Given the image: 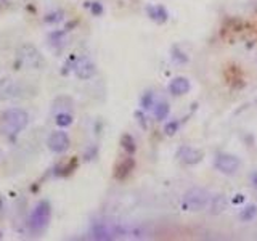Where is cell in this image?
I'll use <instances>...</instances> for the list:
<instances>
[{"instance_id":"obj_1","label":"cell","mask_w":257,"mask_h":241,"mask_svg":"<svg viewBox=\"0 0 257 241\" xmlns=\"http://www.w3.org/2000/svg\"><path fill=\"white\" fill-rule=\"evenodd\" d=\"M29 122V114L22 108H8L0 116V134L8 140H14Z\"/></svg>"},{"instance_id":"obj_2","label":"cell","mask_w":257,"mask_h":241,"mask_svg":"<svg viewBox=\"0 0 257 241\" xmlns=\"http://www.w3.org/2000/svg\"><path fill=\"white\" fill-rule=\"evenodd\" d=\"M52 219V206L47 199H42L36 204L31 215H29V231L32 235H42L47 230Z\"/></svg>"},{"instance_id":"obj_3","label":"cell","mask_w":257,"mask_h":241,"mask_svg":"<svg viewBox=\"0 0 257 241\" xmlns=\"http://www.w3.org/2000/svg\"><path fill=\"white\" fill-rule=\"evenodd\" d=\"M209 199L210 196L208 190L201 188V186H193V188L185 191L184 199H182V207L190 212H200L208 207Z\"/></svg>"},{"instance_id":"obj_4","label":"cell","mask_w":257,"mask_h":241,"mask_svg":"<svg viewBox=\"0 0 257 241\" xmlns=\"http://www.w3.org/2000/svg\"><path fill=\"white\" fill-rule=\"evenodd\" d=\"M16 66H28L32 69H42L45 66V58L42 57V53L36 49L34 45L26 44L20 47L18 50V60Z\"/></svg>"},{"instance_id":"obj_5","label":"cell","mask_w":257,"mask_h":241,"mask_svg":"<svg viewBox=\"0 0 257 241\" xmlns=\"http://www.w3.org/2000/svg\"><path fill=\"white\" fill-rule=\"evenodd\" d=\"M214 166L218 172H222L225 175H233L240 170L241 161L235 156V154L220 153V154H217V158L214 161Z\"/></svg>"},{"instance_id":"obj_6","label":"cell","mask_w":257,"mask_h":241,"mask_svg":"<svg viewBox=\"0 0 257 241\" xmlns=\"http://www.w3.org/2000/svg\"><path fill=\"white\" fill-rule=\"evenodd\" d=\"M47 146L52 153L55 154H63L70 150L71 146V138L68 135V132L64 130H56V132H52L47 138Z\"/></svg>"},{"instance_id":"obj_7","label":"cell","mask_w":257,"mask_h":241,"mask_svg":"<svg viewBox=\"0 0 257 241\" xmlns=\"http://www.w3.org/2000/svg\"><path fill=\"white\" fill-rule=\"evenodd\" d=\"M177 159L185 166H194L198 162L202 161L204 153L198 148H193V146H180L177 150Z\"/></svg>"},{"instance_id":"obj_8","label":"cell","mask_w":257,"mask_h":241,"mask_svg":"<svg viewBox=\"0 0 257 241\" xmlns=\"http://www.w3.org/2000/svg\"><path fill=\"white\" fill-rule=\"evenodd\" d=\"M22 87L16 82L10 79V77H4L0 79V102H6V100L21 97Z\"/></svg>"},{"instance_id":"obj_9","label":"cell","mask_w":257,"mask_h":241,"mask_svg":"<svg viewBox=\"0 0 257 241\" xmlns=\"http://www.w3.org/2000/svg\"><path fill=\"white\" fill-rule=\"evenodd\" d=\"M72 69H74L76 76L82 81L90 79V77H94V74L96 73L95 63L88 57H80V58L76 60L74 65H72Z\"/></svg>"},{"instance_id":"obj_10","label":"cell","mask_w":257,"mask_h":241,"mask_svg":"<svg viewBox=\"0 0 257 241\" xmlns=\"http://www.w3.org/2000/svg\"><path fill=\"white\" fill-rule=\"evenodd\" d=\"M90 233H92V238H95L98 241H108L116 236V231L104 222H94L92 228H90Z\"/></svg>"},{"instance_id":"obj_11","label":"cell","mask_w":257,"mask_h":241,"mask_svg":"<svg viewBox=\"0 0 257 241\" xmlns=\"http://www.w3.org/2000/svg\"><path fill=\"white\" fill-rule=\"evenodd\" d=\"M190 89H192L190 81H188L186 77H182V76H178V77H176V79H172L170 84H169V92L172 93V95H176V97L185 95V93L190 92Z\"/></svg>"},{"instance_id":"obj_12","label":"cell","mask_w":257,"mask_h":241,"mask_svg":"<svg viewBox=\"0 0 257 241\" xmlns=\"http://www.w3.org/2000/svg\"><path fill=\"white\" fill-rule=\"evenodd\" d=\"M208 207H209L208 211L210 214L218 215V214H222L226 207H228V199H226L225 195H214V196H210Z\"/></svg>"},{"instance_id":"obj_13","label":"cell","mask_w":257,"mask_h":241,"mask_svg":"<svg viewBox=\"0 0 257 241\" xmlns=\"http://www.w3.org/2000/svg\"><path fill=\"white\" fill-rule=\"evenodd\" d=\"M134 166H135V162H134L132 158H126V159H122L120 162H118V166H116V169H114V177L119 178V180H124L126 177L130 175Z\"/></svg>"},{"instance_id":"obj_14","label":"cell","mask_w":257,"mask_h":241,"mask_svg":"<svg viewBox=\"0 0 257 241\" xmlns=\"http://www.w3.org/2000/svg\"><path fill=\"white\" fill-rule=\"evenodd\" d=\"M146 12H148V17L153 21L160 23V25L169 20V13H168V10H166L162 5H151V7H148V9H146Z\"/></svg>"},{"instance_id":"obj_15","label":"cell","mask_w":257,"mask_h":241,"mask_svg":"<svg viewBox=\"0 0 257 241\" xmlns=\"http://www.w3.org/2000/svg\"><path fill=\"white\" fill-rule=\"evenodd\" d=\"M66 29H60V31H52L48 34V44L54 47H62L66 42Z\"/></svg>"},{"instance_id":"obj_16","label":"cell","mask_w":257,"mask_h":241,"mask_svg":"<svg viewBox=\"0 0 257 241\" xmlns=\"http://www.w3.org/2000/svg\"><path fill=\"white\" fill-rule=\"evenodd\" d=\"M74 122V118H72V114L71 113H68V111H60L55 114V124L60 127V129H66V127H70L71 124Z\"/></svg>"},{"instance_id":"obj_17","label":"cell","mask_w":257,"mask_h":241,"mask_svg":"<svg viewBox=\"0 0 257 241\" xmlns=\"http://www.w3.org/2000/svg\"><path fill=\"white\" fill-rule=\"evenodd\" d=\"M169 105L166 103V102H158L154 105V116H156V119L158 121H164V119H168V116H169Z\"/></svg>"},{"instance_id":"obj_18","label":"cell","mask_w":257,"mask_h":241,"mask_svg":"<svg viewBox=\"0 0 257 241\" xmlns=\"http://www.w3.org/2000/svg\"><path fill=\"white\" fill-rule=\"evenodd\" d=\"M120 145H122V148L128 153V154H134L135 150H137V146H135V140L132 135H122V138H120Z\"/></svg>"},{"instance_id":"obj_19","label":"cell","mask_w":257,"mask_h":241,"mask_svg":"<svg viewBox=\"0 0 257 241\" xmlns=\"http://www.w3.org/2000/svg\"><path fill=\"white\" fill-rule=\"evenodd\" d=\"M256 214H257V207L254 206V204H251V206H248L246 209H243V212H241V219H243L244 222H249V220H252L254 217H256Z\"/></svg>"},{"instance_id":"obj_20","label":"cell","mask_w":257,"mask_h":241,"mask_svg":"<svg viewBox=\"0 0 257 241\" xmlns=\"http://www.w3.org/2000/svg\"><path fill=\"white\" fill-rule=\"evenodd\" d=\"M63 20V12H52V13H47L45 15L44 21L48 23V25H55V23L62 21Z\"/></svg>"},{"instance_id":"obj_21","label":"cell","mask_w":257,"mask_h":241,"mask_svg":"<svg viewBox=\"0 0 257 241\" xmlns=\"http://www.w3.org/2000/svg\"><path fill=\"white\" fill-rule=\"evenodd\" d=\"M88 9H90V12H92L94 17H100V15H103V5L100 2L88 4Z\"/></svg>"},{"instance_id":"obj_22","label":"cell","mask_w":257,"mask_h":241,"mask_svg":"<svg viewBox=\"0 0 257 241\" xmlns=\"http://www.w3.org/2000/svg\"><path fill=\"white\" fill-rule=\"evenodd\" d=\"M142 106L145 108V110H148V108L153 106V93L148 92L146 95L142 98Z\"/></svg>"},{"instance_id":"obj_23","label":"cell","mask_w":257,"mask_h":241,"mask_svg":"<svg viewBox=\"0 0 257 241\" xmlns=\"http://www.w3.org/2000/svg\"><path fill=\"white\" fill-rule=\"evenodd\" d=\"M177 129H178V122L172 121V122L168 124V126H166V134H168V135H174L177 132Z\"/></svg>"},{"instance_id":"obj_24","label":"cell","mask_w":257,"mask_h":241,"mask_svg":"<svg viewBox=\"0 0 257 241\" xmlns=\"http://www.w3.org/2000/svg\"><path fill=\"white\" fill-rule=\"evenodd\" d=\"M4 204H5V199H4V196H0V211L4 209Z\"/></svg>"},{"instance_id":"obj_25","label":"cell","mask_w":257,"mask_h":241,"mask_svg":"<svg viewBox=\"0 0 257 241\" xmlns=\"http://www.w3.org/2000/svg\"><path fill=\"white\" fill-rule=\"evenodd\" d=\"M241 201H243V195H238V198H236L235 203H241Z\"/></svg>"},{"instance_id":"obj_26","label":"cell","mask_w":257,"mask_h":241,"mask_svg":"<svg viewBox=\"0 0 257 241\" xmlns=\"http://www.w3.org/2000/svg\"><path fill=\"white\" fill-rule=\"evenodd\" d=\"M254 185L257 186V174H254Z\"/></svg>"},{"instance_id":"obj_27","label":"cell","mask_w":257,"mask_h":241,"mask_svg":"<svg viewBox=\"0 0 257 241\" xmlns=\"http://www.w3.org/2000/svg\"><path fill=\"white\" fill-rule=\"evenodd\" d=\"M4 238V233H2V230H0V239H2Z\"/></svg>"}]
</instances>
